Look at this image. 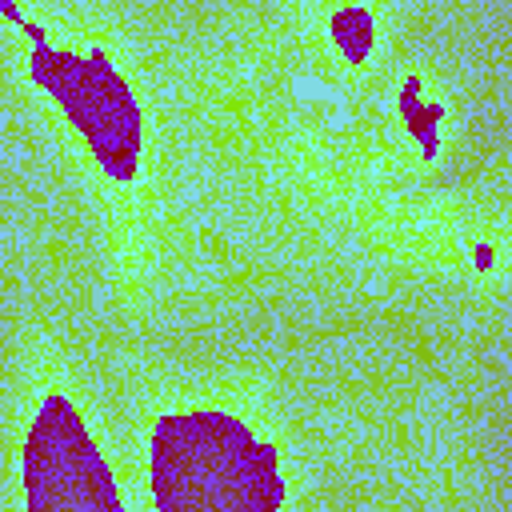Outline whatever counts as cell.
<instances>
[{
	"label": "cell",
	"mask_w": 512,
	"mask_h": 512,
	"mask_svg": "<svg viewBox=\"0 0 512 512\" xmlns=\"http://www.w3.org/2000/svg\"><path fill=\"white\" fill-rule=\"evenodd\" d=\"M152 496L172 512L276 508V448L228 412H176L152 432Z\"/></svg>",
	"instance_id": "cell-1"
},
{
	"label": "cell",
	"mask_w": 512,
	"mask_h": 512,
	"mask_svg": "<svg viewBox=\"0 0 512 512\" xmlns=\"http://www.w3.org/2000/svg\"><path fill=\"white\" fill-rule=\"evenodd\" d=\"M0 16H8L32 44V80L56 100L76 136L84 140L96 168L128 184L140 168L144 152V116L132 84L116 72L104 48H60L48 44L44 28L28 20L12 0H0Z\"/></svg>",
	"instance_id": "cell-2"
},
{
	"label": "cell",
	"mask_w": 512,
	"mask_h": 512,
	"mask_svg": "<svg viewBox=\"0 0 512 512\" xmlns=\"http://www.w3.org/2000/svg\"><path fill=\"white\" fill-rule=\"evenodd\" d=\"M24 500L28 508H116L112 472L68 396L48 392L24 440Z\"/></svg>",
	"instance_id": "cell-3"
},
{
	"label": "cell",
	"mask_w": 512,
	"mask_h": 512,
	"mask_svg": "<svg viewBox=\"0 0 512 512\" xmlns=\"http://www.w3.org/2000/svg\"><path fill=\"white\" fill-rule=\"evenodd\" d=\"M332 40L336 48L356 64L364 60V52L372 48V16L364 8H344L336 20H332Z\"/></svg>",
	"instance_id": "cell-4"
},
{
	"label": "cell",
	"mask_w": 512,
	"mask_h": 512,
	"mask_svg": "<svg viewBox=\"0 0 512 512\" xmlns=\"http://www.w3.org/2000/svg\"><path fill=\"white\" fill-rule=\"evenodd\" d=\"M416 88H420V84H416ZM416 88H412V96H416ZM400 108H404V120L412 124V136L424 140V156L432 160V156H436V120H440V108H424L420 96H416V104H412L408 92H404Z\"/></svg>",
	"instance_id": "cell-5"
}]
</instances>
